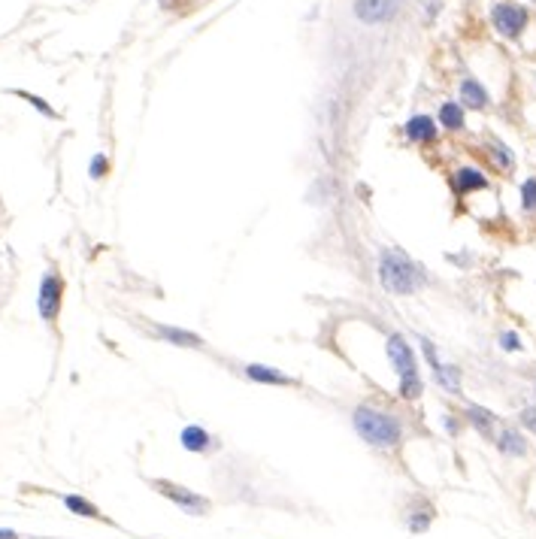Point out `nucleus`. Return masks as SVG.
I'll return each instance as SVG.
<instances>
[{"mask_svg": "<svg viewBox=\"0 0 536 539\" xmlns=\"http://www.w3.org/2000/svg\"><path fill=\"white\" fill-rule=\"evenodd\" d=\"M379 282L388 294L409 297L424 285V273L412 257H406L397 249H382L379 252Z\"/></svg>", "mask_w": 536, "mask_h": 539, "instance_id": "f257e3e1", "label": "nucleus"}, {"mask_svg": "<svg viewBox=\"0 0 536 539\" xmlns=\"http://www.w3.org/2000/svg\"><path fill=\"white\" fill-rule=\"evenodd\" d=\"M351 421H355L358 434L370 445H376V449H394L403 436V427H400V421H397V415L382 412V409H373V406L355 409Z\"/></svg>", "mask_w": 536, "mask_h": 539, "instance_id": "f03ea898", "label": "nucleus"}, {"mask_svg": "<svg viewBox=\"0 0 536 539\" xmlns=\"http://www.w3.org/2000/svg\"><path fill=\"white\" fill-rule=\"evenodd\" d=\"M385 352H388V361L394 363L397 376L400 379H418V363H415V355H412V346L406 343L400 333H391V337H388Z\"/></svg>", "mask_w": 536, "mask_h": 539, "instance_id": "7ed1b4c3", "label": "nucleus"}, {"mask_svg": "<svg viewBox=\"0 0 536 539\" xmlns=\"http://www.w3.org/2000/svg\"><path fill=\"white\" fill-rule=\"evenodd\" d=\"M491 19H494V28L500 30L503 36H518L527 25V10L524 6H515V3H497Z\"/></svg>", "mask_w": 536, "mask_h": 539, "instance_id": "20e7f679", "label": "nucleus"}, {"mask_svg": "<svg viewBox=\"0 0 536 539\" xmlns=\"http://www.w3.org/2000/svg\"><path fill=\"white\" fill-rule=\"evenodd\" d=\"M155 488L164 497H170L173 503L179 506L182 512H188V515H206V509H209V500H206V497L191 494V491L179 488V485H173V482H155Z\"/></svg>", "mask_w": 536, "mask_h": 539, "instance_id": "39448f33", "label": "nucleus"}, {"mask_svg": "<svg viewBox=\"0 0 536 539\" xmlns=\"http://www.w3.org/2000/svg\"><path fill=\"white\" fill-rule=\"evenodd\" d=\"M400 0H355V15L364 25H382L397 12Z\"/></svg>", "mask_w": 536, "mask_h": 539, "instance_id": "423d86ee", "label": "nucleus"}, {"mask_svg": "<svg viewBox=\"0 0 536 539\" xmlns=\"http://www.w3.org/2000/svg\"><path fill=\"white\" fill-rule=\"evenodd\" d=\"M61 294H64V282H61L55 273H49V276L43 279V285H40V315L45 318V321L58 318Z\"/></svg>", "mask_w": 536, "mask_h": 539, "instance_id": "0eeeda50", "label": "nucleus"}, {"mask_svg": "<svg viewBox=\"0 0 536 539\" xmlns=\"http://www.w3.org/2000/svg\"><path fill=\"white\" fill-rule=\"evenodd\" d=\"M421 346H424V358L431 361V370H433L436 382H440L446 391H451V394H457V391H461V373H457V367H449V363H440V358H436V348H433L431 343H421Z\"/></svg>", "mask_w": 536, "mask_h": 539, "instance_id": "6e6552de", "label": "nucleus"}, {"mask_svg": "<svg viewBox=\"0 0 536 539\" xmlns=\"http://www.w3.org/2000/svg\"><path fill=\"white\" fill-rule=\"evenodd\" d=\"M403 131L412 142H433L436 140V121L431 116H412L406 121Z\"/></svg>", "mask_w": 536, "mask_h": 539, "instance_id": "1a4fd4ad", "label": "nucleus"}, {"mask_svg": "<svg viewBox=\"0 0 536 539\" xmlns=\"http://www.w3.org/2000/svg\"><path fill=\"white\" fill-rule=\"evenodd\" d=\"M246 376L255 379V382H267V385H294L291 376L279 373V370H273V367H264V363H251V367H246Z\"/></svg>", "mask_w": 536, "mask_h": 539, "instance_id": "9d476101", "label": "nucleus"}, {"mask_svg": "<svg viewBox=\"0 0 536 539\" xmlns=\"http://www.w3.org/2000/svg\"><path fill=\"white\" fill-rule=\"evenodd\" d=\"M488 179L482 170H473V167H464V170L455 173V188L457 194H466V191H476V188H485Z\"/></svg>", "mask_w": 536, "mask_h": 539, "instance_id": "9b49d317", "label": "nucleus"}, {"mask_svg": "<svg viewBox=\"0 0 536 539\" xmlns=\"http://www.w3.org/2000/svg\"><path fill=\"white\" fill-rule=\"evenodd\" d=\"M461 101L470 106V109H485L488 94H485V88H482L476 79H464L461 82Z\"/></svg>", "mask_w": 536, "mask_h": 539, "instance_id": "f8f14e48", "label": "nucleus"}, {"mask_svg": "<svg viewBox=\"0 0 536 539\" xmlns=\"http://www.w3.org/2000/svg\"><path fill=\"white\" fill-rule=\"evenodd\" d=\"M182 445H185L188 452H206L212 445V436L206 434L203 427H197V424H191V427H185L182 430Z\"/></svg>", "mask_w": 536, "mask_h": 539, "instance_id": "ddd939ff", "label": "nucleus"}, {"mask_svg": "<svg viewBox=\"0 0 536 539\" xmlns=\"http://www.w3.org/2000/svg\"><path fill=\"white\" fill-rule=\"evenodd\" d=\"M431 521H433V506L424 503V500H418L415 509L406 515V525H409V530H415V533H421V530L431 527Z\"/></svg>", "mask_w": 536, "mask_h": 539, "instance_id": "4468645a", "label": "nucleus"}, {"mask_svg": "<svg viewBox=\"0 0 536 539\" xmlns=\"http://www.w3.org/2000/svg\"><path fill=\"white\" fill-rule=\"evenodd\" d=\"M440 121H442V127H449V131H461L464 127V109L457 103H442L440 106Z\"/></svg>", "mask_w": 536, "mask_h": 539, "instance_id": "2eb2a0df", "label": "nucleus"}, {"mask_svg": "<svg viewBox=\"0 0 536 539\" xmlns=\"http://www.w3.org/2000/svg\"><path fill=\"white\" fill-rule=\"evenodd\" d=\"M466 419H470L473 427H479L485 436H491V424H494V415H491V412H485V409L470 406V409H466Z\"/></svg>", "mask_w": 536, "mask_h": 539, "instance_id": "dca6fc26", "label": "nucleus"}, {"mask_svg": "<svg viewBox=\"0 0 536 539\" xmlns=\"http://www.w3.org/2000/svg\"><path fill=\"white\" fill-rule=\"evenodd\" d=\"M500 452H506V454H524L527 452V445H524V439L515 434V430H503L500 434Z\"/></svg>", "mask_w": 536, "mask_h": 539, "instance_id": "f3484780", "label": "nucleus"}, {"mask_svg": "<svg viewBox=\"0 0 536 539\" xmlns=\"http://www.w3.org/2000/svg\"><path fill=\"white\" fill-rule=\"evenodd\" d=\"M164 339H170V343L176 346H200V337H194V333H188V330H176V328H161L158 330Z\"/></svg>", "mask_w": 536, "mask_h": 539, "instance_id": "a211bd4d", "label": "nucleus"}, {"mask_svg": "<svg viewBox=\"0 0 536 539\" xmlns=\"http://www.w3.org/2000/svg\"><path fill=\"white\" fill-rule=\"evenodd\" d=\"M64 503H67V509L70 512H76V515H85V518H97V512L94 506L88 503V500H82V497H76V494H70V497H64Z\"/></svg>", "mask_w": 536, "mask_h": 539, "instance_id": "6ab92c4d", "label": "nucleus"}, {"mask_svg": "<svg viewBox=\"0 0 536 539\" xmlns=\"http://www.w3.org/2000/svg\"><path fill=\"white\" fill-rule=\"evenodd\" d=\"M488 155L494 158V164L500 167V170H512V155H509L506 146H500V142H491V146H488Z\"/></svg>", "mask_w": 536, "mask_h": 539, "instance_id": "aec40b11", "label": "nucleus"}, {"mask_svg": "<svg viewBox=\"0 0 536 539\" xmlns=\"http://www.w3.org/2000/svg\"><path fill=\"white\" fill-rule=\"evenodd\" d=\"M522 207L527 212H536V179H527L522 185Z\"/></svg>", "mask_w": 536, "mask_h": 539, "instance_id": "412c9836", "label": "nucleus"}, {"mask_svg": "<svg viewBox=\"0 0 536 539\" xmlns=\"http://www.w3.org/2000/svg\"><path fill=\"white\" fill-rule=\"evenodd\" d=\"M421 394V379H400V397L403 400H415Z\"/></svg>", "mask_w": 536, "mask_h": 539, "instance_id": "4be33fe9", "label": "nucleus"}, {"mask_svg": "<svg viewBox=\"0 0 536 539\" xmlns=\"http://www.w3.org/2000/svg\"><path fill=\"white\" fill-rule=\"evenodd\" d=\"M106 170H110V164H106V158H103V155H94V161H91V176H94V179H101Z\"/></svg>", "mask_w": 536, "mask_h": 539, "instance_id": "5701e85b", "label": "nucleus"}, {"mask_svg": "<svg viewBox=\"0 0 536 539\" xmlns=\"http://www.w3.org/2000/svg\"><path fill=\"white\" fill-rule=\"evenodd\" d=\"M500 346L506 348V352H518V348H522V343H518L515 333H503V337H500Z\"/></svg>", "mask_w": 536, "mask_h": 539, "instance_id": "b1692460", "label": "nucleus"}, {"mask_svg": "<svg viewBox=\"0 0 536 539\" xmlns=\"http://www.w3.org/2000/svg\"><path fill=\"white\" fill-rule=\"evenodd\" d=\"M522 424H524V427H530L533 434H536V409H524V412H522Z\"/></svg>", "mask_w": 536, "mask_h": 539, "instance_id": "393cba45", "label": "nucleus"}, {"mask_svg": "<svg viewBox=\"0 0 536 539\" xmlns=\"http://www.w3.org/2000/svg\"><path fill=\"white\" fill-rule=\"evenodd\" d=\"M21 97H25V101H30V103H34V106H37V109H40V112H45V116H55V112H52L49 106H45V103L40 101V97H30V94H25V91H21Z\"/></svg>", "mask_w": 536, "mask_h": 539, "instance_id": "a878e982", "label": "nucleus"}, {"mask_svg": "<svg viewBox=\"0 0 536 539\" xmlns=\"http://www.w3.org/2000/svg\"><path fill=\"white\" fill-rule=\"evenodd\" d=\"M0 539H15L12 530H0Z\"/></svg>", "mask_w": 536, "mask_h": 539, "instance_id": "bb28decb", "label": "nucleus"}]
</instances>
